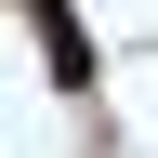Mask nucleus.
I'll use <instances>...</instances> for the list:
<instances>
[{
	"label": "nucleus",
	"mask_w": 158,
	"mask_h": 158,
	"mask_svg": "<svg viewBox=\"0 0 158 158\" xmlns=\"http://www.w3.org/2000/svg\"><path fill=\"white\" fill-rule=\"evenodd\" d=\"M27 27H40V66H53V92H92V27H79L66 0H27Z\"/></svg>",
	"instance_id": "obj_1"
}]
</instances>
